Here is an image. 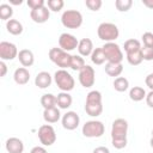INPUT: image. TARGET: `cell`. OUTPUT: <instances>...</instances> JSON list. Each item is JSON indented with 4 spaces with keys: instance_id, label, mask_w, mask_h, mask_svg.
<instances>
[{
    "instance_id": "13",
    "label": "cell",
    "mask_w": 153,
    "mask_h": 153,
    "mask_svg": "<svg viewBox=\"0 0 153 153\" xmlns=\"http://www.w3.org/2000/svg\"><path fill=\"white\" fill-rule=\"evenodd\" d=\"M61 122H62V127L67 130H74L78 128L79 123H80V117L79 115L75 112V111H67L62 118H61Z\"/></svg>"
},
{
    "instance_id": "17",
    "label": "cell",
    "mask_w": 153,
    "mask_h": 153,
    "mask_svg": "<svg viewBox=\"0 0 153 153\" xmlns=\"http://www.w3.org/2000/svg\"><path fill=\"white\" fill-rule=\"evenodd\" d=\"M93 43L90 38H82L79 41V44H78V51H79V55L81 56H91L92 51H93Z\"/></svg>"
},
{
    "instance_id": "37",
    "label": "cell",
    "mask_w": 153,
    "mask_h": 153,
    "mask_svg": "<svg viewBox=\"0 0 153 153\" xmlns=\"http://www.w3.org/2000/svg\"><path fill=\"white\" fill-rule=\"evenodd\" d=\"M26 4H27V6L31 10H36V8H39V7L45 6V1L44 0H27Z\"/></svg>"
},
{
    "instance_id": "31",
    "label": "cell",
    "mask_w": 153,
    "mask_h": 153,
    "mask_svg": "<svg viewBox=\"0 0 153 153\" xmlns=\"http://www.w3.org/2000/svg\"><path fill=\"white\" fill-rule=\"evenodd\" d=\"M127 61H128V63L131 65V66H137V65H140V63L143 61L142 54H141V49L137 50V51L127 54Z\"/></svg>"
},
{
    "instance_id": "30",
    "label": "cell",
    "mask_w": 153,
    "mask_h": 153,
    "mask_svg": "<svg viewBox=\"0 0 153 153\" xmlns=\"http://www.w3.org/2000/svg\"><path fill=\"white\" fill-rule=\"evenodd\" d=\"M13 16V8L8 4H1L0 5V19L8 22Z\"/></svg>"
},
{
    "instance_id": "42",
    "label": "cell",
    "mask_w": 153,
    "mask_h": 153,
    "mask_svg": "<svg viewBox=\"0 0 153 153\" xmlns=\"http://www.w3.org/2000/svg\"><path fill=\"white\" fill-rule=\"evenodd\" d=\"M0 69H1V72H0V76H5L6 73H7V66H6L5 61H1V62H0Z\"/></svg>"
},
{
    "instance_id": "20",
    "label": "cell",
    "mask_w": 153,
    "mask_h": 153,
    "mask_svg": "<svg viewBox=\"0 0 153 153\" xmlns=\"http://www.w3.org/2000/svg\"><path fill=\"white\" fill-rule=\"evenodd\" d=\"M73 98L68 92H60L56 96V105L59 109H68L72 105Z\"/></svg>"
},
{
    "instance_id": "22",
    "label": "cell",
    "mask_w": 153,
    "mask_h": 153,
    "mask_svg": "<svg viewBox=\"0 0 153 153\" xmlns=\"http://www.w3.org/2000/svg\"><path fill=\"white\" fill-rule=\"evenodd\" d=\"M105 69V73L109 75V76H116L118 78L121 75V73L123 72V66L122 63H111V62H108L104 67Z\"/></svg>"
},
{
    "instance_id": "40",
    "label": "cell",
    "mask_w": 153,
    "mask_h": 153,
    "mask_svg": "<svg viewBox=\"0 0 153 153\" xmlns=\"http://www.w3.org/2000/svg\"><path fill=\"white\" fill-rule=\"evenodd\" d=\"M92 153H110V151H109V148L105 147V146H99V147H96V148L92 151Z\"/></svg>"
},
{
    "instance_id": "27",
    "label": "cell",
    "mask_w": 153,
    "mask_h": 153,
    "mask_svg": "<svg viewBox=\"0 0 153 153\" xmlns=\"http://www.w3.org/2000/svg\"><path fill=\"white\" fill-rule=\"evenodd\" d=\"M124 51L126 54H129V53H134V51H137L141 49V43L140 41L135 39V38H130V39H127L124 42Z\"/></svg>"
},
{
    "instance_id": "41",
    "label": "cell",
    "mask_w": 153,
    "mask_h": 153,
    "mask_svg": "<svg viewBox=\"0 0 153 153\" xmlns=\"http://www.w3.org/2000/svg\"><path fill=\"white\" fill-rule=\"evenodd\" d=\"M30 153H48V152H47V149H45L44 147H42V146H36V147H33V148L30 151Z\"/></svg>"
},
{
    "instance_id": "15",
    "label": "cell",
    "mask_w": 153,
    "mask_h": 153,
    "mask_svg": "<svg viewBox=\"0 0 153 153\" xmlns=\"http://www.w3.org/2000/svg\"><path fill=\"white\" fill-rule=\"evenodd\" d=\"M6 151L8 153H23L24 151V143L18 137H10L6 140L5 143Z\"/></svg>"
},
{
    "instance_id": "9",
    "label": "cell",
    "mask_w": 153,
    "mask_h": 153,
    "mask_svg": "<svg viewBox=\"0 0 153 153\" xmlns=\"http://www.w3.org/2000/svg\"><path fill=\"white\" fill-rule=\"evenodd\" d=\"M38 139L43 146H51L56 141V133L53 126L43 124L38 129Z\"/></svg>"
},
{
    "instance_id": "38",
    "label": "cell",
    "mask_w": 153,
    "mask_h": 153,
    "mask_svg": "<svg viewBox=\"0 0 153 153\" xmlns=\"http://www.w3.org/2000/svg\"><path fill=\"white\" fill-rule=\"evenodd\" d=\"M145 82H146V85L149 87V90L153 91V73H151V74H148V75L146 76Z\"/></svg>"
},
{
    "instance_id": "19",
    "label": "cell",
    "mask_w": 153,
    "mask_h": 153,
    "mask_svg": "<svg viewBox=\"0 0 153 153\" xmlns=\"http://www.w3.org/2000/svg\"><path fill=\"white\" fill-rule=\"evenodd\" d=\"M13 79H14L16 84H18V85H25L30 80V73H29V71L25 67H19V68H17L14 71Z\"/></svg>"
},
{
    "instance_id": "2",
    "label": "cell",
    "mask_w": 153,
    "mask_h": 153,
    "mask_svg": "<svg viewBox=\"0 0 153 153\" xmlns=\"http://www.w3.org/2000/svg\"><path fill=\"white\" fill-rule=\"evenodd\" d=\"M85 111L91 117H97L103 112V104H102V93L99 91H90L86 96L85 102Z\"/></svg>"
},
{
    "instance_id": "8",
    "label": "cell",
    "mask_w": 153,
    "mask_h": 153,
    "mask_svg": "<svg viewBox=\"0 0 153 153\" xmlns=\"http://www.w3.org/2000/svg\"><path fill=\"white\" fill-rule=\"evenodd\" d=\"M81 131H82V135L86 137H100L105 131V127L103 122L92 120V121H87L82 126Z\"/></svg>"
},
{
    "instance_id": "5",
    "label": "cell",
    "mask_w": 153,
    "mask_h": 153,
    "mask_svg": "<svg viewBox=\"0 0 153 153\" xmlns=\"http://www.w3.org/2000/svg\"><path fill=\"white\" fill-rule=\"evenodd\" d=\"M61 23L67 29H78L82 24V14L76 10H66L61 16Z\"/></svg>"
},
{
    "instance_id": "24",
    "label": "cell",
    "mask_w": 153,
    "mask_h": 153,
    "mask_svg": "<svg viewBox=\"0 0 153 153\" xmlns=\"http://www.w3.org/2000/svg\"><path fill=\"white\" fill-rule=\"evenodd\" d=\"M146 94L147 93L143 90V87H140V86H134L129 91V98L134 102H141L143 98H146Z\"/></svg>"
},
{
    "instance_id": "23",
    "label": "cell",
    "mask_w": 153,
    "mask_h": 153,
    "mask_svg": "<svg viewBox=\"0 0 153 153\" xmlns=\"http://www.w3.org/2000/svg\"><path fill=\"white\" fill-rule=\"evenodd\" d=\"M6 29L11 35L14 36H18L23 32V25L17 19H10L8 22H6Z\"/></svg>"
},
{
    "instance_id": "29",
    "label": "cell",
    "mask_w": 153,
    "mask_h": 153,
    "mask_svg": "<svg viewBox=\"0 0 153 153\" xmlns=\"http://www.w3.org/2000/svg\"><path fill=\"white\" fill-rule=\"evenodd\" d=\"M129 87V81L127 78L124 76H118V78H115L114 80V88L117 91V92H124L127 91Z\"/></svg>"
},
{
    "instance_id": "7",
    "label": "cell",
    "mask_w": 153,
    "mask_h": 153,
    "mask_svg": "<svg viewBox=\"0 0 153 153\" xmlns=\"http://www.w3.org/2000/svg\"><path fill=\"white\" fill-rule=\"evenodd\" d=\"M102 48L104 50V54H105V57H106L108 62L122 63L123 53H122V50H121L118 44H116L115 42H109V43H105Z\"/></svg>"
},
{
    "instance_id": "26",
    "label": "cell",
    "mask_w": 153,
    "mask_h": 153,
    "mask_svg": "<svg viewBox=\"0 0 153 153\" xmlns=\"http://www.w3.org/2000/svg\"><path fill=\"white\" fill-rule=\"evenodd\" d=\"M91 61L94 63V65H103L105 61H106V57H105V54H104V50L103 48H96L92 54H91Z\"/></svg>"
},
{
    "instance_id": "4",
    "label": "cell",
    "mask_w": 153,
    "mask_h": 153,
    "mask_svg": "<svg viewBox=\"0 0 153 153\" xmlns=\"http://www.w3.org/2000/svg\"><path fill=\"white\" fill-rule=\"evenodd\" d=\"M97 35L102 41H104L105 43H109L118 38L120 31L117 25H115L114 23H102L97 29Z\"/></svg>"
},
{
    "instance_id": "25",
    "label": "cell",
    "mask_w": 153,
    "mask_h": 153,
    "mask_svg": "<svg viewBox=\"0 0 153 153\" xmlns=\"http://www.w3.org/2000/svg\"><path fill=\"white\" fill-rule=\"evenodd\" d=\"M41 105L45 109H51L56 106V96L51 93H45L41 97Z\"/></svg>"
},
{
    "instance_id": "36",
    "label": "cell",
    "mask_w": 153,
    "mask_h": 153,
    "mask_svg": "<svg viewBox=\"0 0 153 153\" xmlns=\"http://www.w3.org/2000/svg\"><path fill=\"white\" fill-rule=\"evenodd\" d=\"M141 38L143 42V47L153 48V33L152 32H145Z\"/></svg>"
},
{
    "instance_id": "44",
    "label": "cell",
    "mask_w": 153,
    "mask_h": 153,
    "mask_svg": "<svg viewBox=\"0 0 153 153\" xmlns=\"http://www.w3.org/2000/svg\"><path fill=\"white\" fill-rule=\"evenodd\" d=\"M22 2H23L22 0L20 1H16V0H11L10 1V4H12V5H22Z\"/></svg>"
},
{
    "instance_id": "1",
    "label": "cell",
    "mask_w": 153,
    "mask_h": 153,
    "mask_svg": "<svg viewBox=\"0 0 153 153\" xmlns=\"http://www.w3.org/2000/svg\"><path fill=\"white\" fill-rule=\"evenodd\" d=\"M128 122L124 118H117L112 122L111 127V143L115 148L122 149L127 146Z\"/></svg>"
},
{
    "instance_id": "16",
    "label": "cell",
    "mask_w": 153,
    "mask_h": 153,
    "mask_svg": "<svg viewBox=\"0 0 153 153\" xmlns=\"http://www.w3.org/2000/svg\"><path fill=\"white\" fill-rule=\"evenodd\" d=\"M51 81H53V78L51 75L48 73V72H39L36 78H35V85L38 87V88H47L51 85Z\"/></svg>"
},
{
    "instance_id": "28",
    "label": "cell",
    "mask_w": 153,
    "mask_h": 153,
    "mask_svg": "<svg viewBox=\"0 0 153 153\" xmlns=\"http://www.w3.org/2000/svg\"><path fill=\"white\" fill-rule=\"evenodd\" d=\"M86 66L85 63V60L81 55H72V59H71V67L73 71H81L84 67Z\"/></svg>"
},
{
    "instance_id": "14",
    "label": "cell",
    "mask_w": 153,
    "mask_h": 153,
    "mask_svg": "<svg viewBox=\"0 0 153 153\" xmlns=\"http://www.w3.org/2000/svg\"><path fill=\"white\" fill-rule=\"evenodd\" d=\"M30 17L31 19L37 23V24H43L45 22H48L49 17H50V10L47 6L36 8V10H31L30 11Z\"/></svg>"
},
{
    "instance_id": "21",
    "label": "cell",
    "mask_w": 153,
    "mask_h": 153,
    "mask_svg": "<svg viewBox=\"0 0 153 153\" xmlns=\"http://www.w3.org/2000/svg\"><path fill=\"white\" fill-rule=\"evenodd\" d=\"M43 118L47 123H56L61 118L60 110L56 106L51 108V109H45L43 111Z\"/></svg>"
},
{
    "instance_id": "43",
    "label": "cell",
    "mask_w": 153,
    "mask_h": 153,
    "mask_svg": "<svg viewBox=\"0 0 153 153\" xmlns=\"http://www.w3.org/2000/svg\"><path fill=\"white\" fill-rule=\"evenodd\" d=\"M142 4H143L146 7L153 10V0H142Z\"/></svg>"
},
{
    "instance_id": "45",
    "label": "cell",
    "mask_w": 153,
    "mask_h": 153,
    "mask_svg": "<svg viewBox=\"0 0 153 153\" xmlns=\"http://www.w3.org/2000/svg\"><path fill=\"white\" fill-rule=\"evenodd\" d=\"M149 143H151V147L153 148V136L151 137V141H149Z\"/></svg>"
},
{
    "instance_id": "35",
    "label": "cell",
    "mask_w": 153,
    "mask_h": 153,
    "mask_svg": "<svg viewBox=\"0 0 153 153\" xmlns=\"http://www.w3.org/2000/svg\"><path fill=\"white\" fill-rule=\"evenodd\" d=\"M141 54H142V59L145 61H152L153 60V48L141 47Z\"/></svg>"
},
{
    "instance_id": "39",
    "label": "cell",
    "mask_w": 153,
    "mask_h": 153,
    "mask_svg": "<svg viewBox=\"0 0 153 153\" xmlns=\"http://www.w3.org/2000/svg\"><path fill=\"white\" fill-rule=\"evenodd\" d=\"M146 103L149 108H153V91H149L146 94Z\"/></svg>"
},
{
    "instance_id": "10",
    "label": "cell",
    "mask_w": 153,
    "mask_h": 153,
    "mask_svg": "<svg viewBox=\"0 0 153 153\" xmlns=\"http://www.w3.org/2000/svg\"><path fill=\"white\" fill-rule=\"evenodd\" d=\"M96 81V73L93 67L86 65L81 71H79V82L81 84L82 87L88 88L94 85Z\"/></svg>"
},
{
    "instance_id": "3",
    "label": "cell",
    "mask_w": 153,
    "mask_h": 153,
    "mask_svg": "<svg viewBox=\"0 0 153 153\" xmlns=\"http://www.w3.org/2000/svg\"><path fill=\"white\" fill-rule=\"evenodd\" d=\"M54 81L62 92H69L74 88V78L66 69H57L54 74Z\"/></svg>"
},
{
    "instance_id": "18",
    "label": "cell",
    "mask_w": 153,
    "mask_h": 153,
    "mask_svg": "<svg viewBox=\"0 0 153 153\" xmlns=\"http://www.w3.org/2000/svg\"><path fill=\"white\" fill-rule=\"evenodd\" d=\"M18 60L19 62L23 65V67H30L33 65L35 62V56H33V53L29 49H22L19 50V54H18Z\"/></svg>"
},
{
    "instance_id": "33",
    "label": "cell",
    "mask_w": 153,
    "mask_h": 153,
    "mask_svg": "<svg viewBox=\"0 0 153 153\" xmlns=\"http://www.w3.org/2000/svg\"><path fill=\"white\" fill-rule=\"evenodd\" d=\"M133 5V1L131 0H116L115 1V6L117 8V11L120 12H127L130 10Z\"/></svg>"
},
{
    "instance_id": "12",
    "label": "cell",
    "mask_w": 153,
    "mask_h": 153,
    "mask_svg": "<svg viewBox=\"0 0 153 153\" xmlns=\"http://www.w3.org/2000/svg\"><path fill=\"white\" fill-rule=\"evenodd\" d=\"M78 44H79V41L76 39L75 36H73L72 33H67V32H63L60 35L59 37V45L62 50L65 51H72L74 50L75 48H78Z\"/></svg>"
},
{
    "instance_id": "32",
    "label": "cell",
    "mask_w": 153,
    "mask_h": 153,
    "mask_svg": "<svg viewBox=\"0 0 153 153\" xmlns=\"http://www.w3.org/2000/svg\"><path fill=\"white\" fill-rule=\"evenodd\" d=\"M65 6V2L63 0H48L47 1V7L53 11V12H59Z\"/></svg>"
},
{
    "instance_id": "6",
    "label": "cell",
    "mask_w": 153,
    "mask_h": 153,
    "mask_svg": "<svg viewBox=\"0 0 153 153\" xmlns=\"http://www.w3.org/2000/svg\"><path fill=\"white\" fill-rule=\"evenodd\" d=\"M49 59L51 62H54L56 66L61 67V69L71 67V59L72 55L67 51L62 50L61 48H51L49 50Z\"/></svg>"
},
{
    "instance_id": "46",
    "label": "cell",
    "mask_w": 153,
    "mask_h": 153,
    "mask_svg": "<svg viewBox=\"0 0 153 153\" xmlns=\"http://www.w3.org/2000/svg\"><path fill=\"white\" fill-rule=\"evenodd\" d=\"M152 136H153V130H152Z\"/></svg>"
},
{
    "instance_id": "11",
    "label": "cell",
    "mask_w": 153,
    "mask_h": 153,
    "mask_svg": "<svg viewBox=\"0 0 153 153\" xmlns=\"http://www.w3.org/2000/svg\"><path fill=\"white\" fill-rule=\"evenodd\" d=\"M18 49L16 47V44L11 43V42H6L2 41L0 42V59L1 61H11L16 57H18Z\"/></svg>"
},
{
    "instance_id": "34",
    "label": "cell",
    "mask_w": 153,
    "mask_h": 153,
    "mask_svg": "<svg viewBox=\"0 0 153 153\" xmlns=\"http://www.w3.org/2000/svg\"><path fill=\"white\" fill-rule=\"evenodd\" d=\"M102 0H86L85 1V5L88 10L91 11H98L100 7H102Z\"/></svg>"
}]
</instances>
